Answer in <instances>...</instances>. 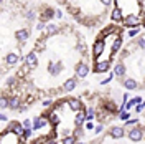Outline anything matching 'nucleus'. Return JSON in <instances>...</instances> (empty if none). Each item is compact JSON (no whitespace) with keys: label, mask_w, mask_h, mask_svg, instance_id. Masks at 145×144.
Returning a JSON list of instances; mask_svg holds the SVG:
<instances>
[{"label":"nucleus","mask_w":145,"mask_h":144,"mask_svg":"<svg viewBox=\"0 0 145 144\" xmlns=\"http://www.w3.org/2000/svg\"><path fill=\"white\" fill-rule=\"evenodd\" d=\"M91 73V46L79 25L54 18L36 33L33 46L13 71L17 86L2 94H17L30 108L36 101L74 91Z\"/></svg>","instance_id":"obj_1"},{"label":"nucleus","mask_w":145,"mask_h":144,"mask_svg":"<svg viewBox=\"0 0 145 144\" xmlns=\"http://www.w3.org/2000/svg\"><path fill=\"white\" fill-rule=\"evenodd\" d=\"M124 30L120 23L110 22L94 33L91 42V60H92V75H104L117 60L124 46Z\"/></svg>","instance_id":"obj_3"},{"label":"nucleus","mask_w":145,"mask_h":144,"mask_svg":"<svg viewBox=\"0 0 145 144\" xmlns=\"http://www.w3.org/2000/svg\"><path fill=\"white\" fill-rule=\"evenodd\" d=\"M110 22L125 28L145 27V0H114Z\"/></svg>","instance_id":"obj_5"},{"label":"nucleus","mask_w":145,"mask_h":144,"mask_svg":"<svg viewBox=\"0 0 145 144\" xmlns=\"http://www.w3.org/2000/svg\"><path fill=\"white\" fill-rule=\"evenodd\" d=\"M38 5L28 0H2V78L17 70L36 38Z\"/></svg>","instance_id":"obj_2"},{"label":"nucleus","mask_w":145,"mask_h":144,"mask_svg":"<svg viewBox=\"0 0 145 144\" xmlns=\"http://www.w3.org/2000/svg\"><path fill=\"white\" fill-rule=\"evenodd\" d=\"M112 139H120V137H124L127 134L124 126H110L109 127V133H107Z\"/></svg>","instance_id":"obj_6"},{"label":"nucleus","mask_w":145,"mask_h":144,"mask_svg":"<svg viewBox=\"0 0 145 144\" xmlns=\"http://www.w3.org/2000/svg\"><path fill=\"white\" fill-rule=\"evenodd\" d=\"M54 3L63 9L72 22L88 30L104 27L114 9V0H54Z\"/></svg>","instance_id":"obj_4"}]
</instances>
